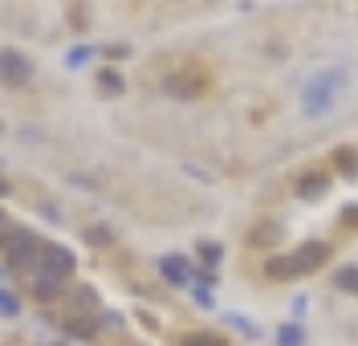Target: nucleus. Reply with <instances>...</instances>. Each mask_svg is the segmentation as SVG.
Instances as JSON below:
<instances>
[{"label":"nucleus","mask_w":358,"mask_h":346,"mask_svg":"<svg viewBox=\"0 0 358 346\" xmlns=\"http://www.w3.org/2000/svg\"><path fill=\"white\" fill-rule=\"evenodd\" d=\"M346 69L342 66H326V69H317L310 82L301 86V94H297V102H301V115L306 118H322V115H330L338 106V98H342V90H346Z\"/></svg>","instance_id":"f257e3e1"},{"label":"nucleus","mask_w":358,"mask_h":346,"mask_svg":"<svg viewBox=\"0 0 358 346\" xmlns=\"http://www.w3.org/2000/svg\"><path fill=\"white\" fill-rule=\"evenodd\" d=\"M326 257H330V245H322V240H310V245H301L297 253H277L265 261V273L268 277H306L313 269H322L326 265Z\"/></svg>","instance_id":"f03ea898"},{"label":"nucleus","mask_w":358,"mask_h":346,"mask_svg":"<svg viewBox=\"0 0 358 346\" xmlns=\"http://www.w3.org/2000/svg\"><path fill=\"white\" fill-rule=\"evenodd\" d=\"M33 82V62L24 57L21 49H0V86L21 90Z\"/></svg>","instance_id":"7ed1b4c3"},{"label":"nucleus","mask_w":358,"mask_h":346,"mask_svg":"<svg viewBox=\"0 0 358 346\" xmlns=\"http://www.w3.org/2000/svg\"><path fill=\"white\" fill-rule=\"evenodd\" d=\"M33 249H37V236L29 229H8L0 232V253H8V261L13 265H24V261H33Z\"/></svg>","instance_id":"20e7f679"},{"label":"nucleus","mask_w":358,"mask_h":346,"mask_svg":"<svg viewBox=\"0 0 358 346\" xmlns=\"http://www.w3.org/2000/svg\"><path fill=\"white\" fill-rule=\"evenodd\" d=\"M37 261H41V273H53V277H62V281H69L73 269H78V257L69 253V249H62V245H45L41 253H37Z\"/></svg>","instance_id":"39448f33"},{"label":"nucleus","mask_w":358,"mask_h":346,"mask_svg":"<svg viewBox=\"0 0 358 346\" xmlns=\"http://www.w3.org/2000/svg\"><path fill=\"white\" fill-rule=\"evenodd\" d=\"M159 273H163V281H167V285H179V289H183V285H192V265H187L179 253L163 257V261H159Z\"/></svg>","instance_id":"423d86ee"},{"label":"nucleus","mask_w":358,"mask_h":346,"mask_svg":"<svg viewBox=\"0 0 358 346\" xmlns=\"http://www.w3.org/2000/svg\"><path fill=\"white\" fill-rule=\"evenodd\" d=\"M163 90L176 94V98H196L203 90V78H187V73H179V78H167L163 82Z\"/></svg>","instance_id":"0eeeda50"},{"label":"nucleus","mask_w":358,"mask_h":346,"mask_svg":"<svg viewBox=\"0 0 358 346\" xmlns=\"http://www.w3.org/2000/svg\"><path fill=\"white\" fill-rule=\"evenodd\" d=\"M62 289H66V281H62V277H53V273H37V281H33V294H37L41 301L57 298Z\"/></svg>","instance_id":"6e6552de"},{"label":"nucleus","mask_w":358,"mask_h":346,"mask_svg":"<svg viewBox=\"0 0 358 346\" xmlns=\"http://www.w3.org/2000/svg\"><path fill=\"white\" fill-rule=\"evenodd\" d=\"M179 346H228V338L216 334V330H187V334L179 338Z\"/></svg>","instance_id":"1a4fd4ad"},{"label":"nucleus","mask_w":358,"mask_h":346,"mask_svg":"<svg viewBox=\"0 0 358 346\" xmlns=\"http://www.w3.org/2000/svg\"><path fill=\"white\" fill-rule=\"evenodd\" d=\"M322 187H330V175H326V171H306V175L297 180V196H317Z\"/></svg>","instance_id":"9d476101"},{"label":"nucleus","mask_w":358,"mask_h":346,"mask_svg":"<svg viewBox=\"0 0 358 346\" xmlns=\"http://www.w3.org/2000/svg\"><path fill=\"white\" fill-rule=\"evenodd\" d=\"M98 90L106 94V98H114V94L127 90V82H122V73H114V69H102V73H98Z\"/></svg>","instance_id":"9b49d317"},{"label":"nucleus","mask_w":358,"mask_h":346,"mask_svg":"<svg viewBox=\"0 0 358 346\" xmlns=\"http://www.w3.org/2000/svg\"><path fill=\"white\" fill-rule=\"evenodd\" d=\"M334 285L338 289H346V294H358V265H342V269H334Z\"/></svg>","instance_id":"f8f14e48"},{"label":"nucleus","mask_w":358,"mask_h":346,"mask_svg":"<svg viewBox=\"0 0 358 346\" xmlns=\"http://www.w3.org/2000/svg\"><path fill=\"white\" fill-rule=\"evenodd\" d=\"M277 346H306V330H301V326H281V330H277Z\"/></svg>","instance_id":"ddd939ff"},{"label":"nucleus","mask_w":358,"mask_h":346,"mask_svg":"<svg viewBox=\"0 0 358 346\" xmlns=\"http://www.w3.org/2000/svg\"><path fill=\"white\" fill-rule=\"evenodd\" d=\"M220 257H224V249L216 245V240H200V261L203 265H220Z\"/></svg>","instance_id":"4468645a"},{"label":"nucleus","mask_w":358,"mask_h":346,"mask_svg":"<svg viewBox=\"0 0 358 346\" xmlns=\"http://www.w3.org/2000/svg\"><path fill=\"white\" fill-rule=\"evenodd\" d=\"M0 314H4V318H17V314H21V305H17V298H13L8 289H0Z\"/></svg>","instance_id":"2eb2a0df"},{"label":"nucleus","mask_w":358,"mask_h":346,"mask_svg":"<svg viewBox=\"0 0 358 346\" xmlns=\"http://www.w3.org/2000/svg\"><path fill=\"white\" fill-rule=\"evenodd\" d=\"M334 163L342 167V171H346V175H358V159H355V151H338Z\"/></svg>","instance_id":"dca6fc26"},{"label":"nucleus","mask_w":358,"mask_h":346,"mask_svg":"<svg viewBox=\"0 0 358 346\" xmlns=\"http://www.w3.org/2000/svg\"><path fill=\"white\" fill-rule=\"evenodd\" d=\"M86 240H94V245H110V229H86Z\"/></svg>","instance_id":"f3484780"},{"label":"nucleus","mask_w":358,"mask_h":346,"mask_svg":"<svg viewBox=\"0 0 358 346\" xmlns=\"http://www.w3.org/2000/svg\"><path fill=\"white\" fill-rule=\"evenodd\" d=\"M86 57H94V49H86V45H78L73 53H69V66H82Z\"/></svg>","instance_id":"a211bd4d"},{"label":"nucleus","mask_w":358,"mask_h":346,"mask_svg":"<svg viewBox=\"0 0 358 346\" xmlns=\"http://www.w3.org/2000/svg\"><path fill=\"white\" fill-rule=\"evenodd\" d=\"M102 53H106L110 62H122V57H127V49H122V45H106V49H102Z\"/></svg>","instance_id":"6ab92c4d"},{"label":"nucleus","mask_w":358,"mask_h":346,"mask_svg":"<svg viewBox=\"0 0 358 346\" xmlns=\"http://www.w3.org/2000/svg\"><path fill=\"white\" fill-rule=\"evenodd\" d=\"M342 216H346V224H358V208H346Z\"/></svg>","instance_id":"aec40b11"},{"label":"nucleus","mask_w":358,"mask_h":346,"mask_svg":"<svg viewBox=\"0 0 358 346\" xmlns=\"http://www.w3.org/2000/svg\"><path fill=\"white\" fill-rule=\"evenodd\" d=\"M0 135H4V122H0Z\"/></svg>","instance_id":"412c9836"},{"label":"nucleus","mask_w":358,"mask_h":346,"mask_svg":"<svg viewBox=\"0 0 358 346\" xmlns=\"http://www.w3.org/2000/svg\"><path fill=\"white\" fill-rule=\"evenodd\" d=\"M57 346H62V343H57Z\"/></svg>","instance_id":"4be33fe9"}]
</instances>
